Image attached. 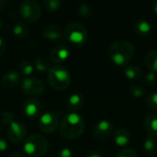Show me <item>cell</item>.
<instances>
[{"instance_id":"obj_34","label":"cell","mask_w":157,"mask_h":157,"mask_svg":"<svg viewBox=\"0 0 157 157\" xmlns=\"http://www.w3.org/2000/svg\"><path fill=\"white\" fill-rule=\"evenodd\" d=\"M6 43L5 41V40L3 38L0 37V55H2L5 51H6Z\"/></svg>"},{"instance_id":"obj_14","label":"cell","mask_w":157,"mask_h":157,"mask_svg":"<svg viewBox=\"0 0 157 157\" xmlns=\"http://www.w3.org/2000/svg\"><path fill=\"white\" fill-rule=\"evenodd\" d=\"M63 35V32L62 29L57 25H48L44 27L42 29V36L44 37V39L48 40H52V41L58 40L62 39Z\"/></svg>"},{"instance_id":"obj_29","label":"cell","mask_w":157,"mask_h":157,"mask_svg":"<svg viewBox=\"0 0 157 157\" xmlns=\"http://www.w3.org/2000/svg\"><path fill=\"white\" fill-rule=\"evenodd\" d=\"M13 121H15V118H14V115L10 111H5L1 116V121L6 126L9 125Z\"/></svg>"},{"instance_id":"obj_21","label":"cell","mask_w":157,"mask_h":157,"mask_svg":"<svg viewBox=\"0 0 157 157\" xmlns=\"http://www.w3.org/2000/svg\"><path fill=\"white\" fill-rule=\"evenodd\" d=\"M124 75L127 79L136 81L142 76V71L136 65H127L124 69Z\"/></svg>"},{"instance_id":"obj_17","label":"cell","mask_w":157,"mask_h":157,"mask_svg":"<svg viewBox=\"0 0 157 157\" xmlns=\"http://www.w3.org/2000/svg\"><path fill=\"white\" fill-rule=\"evenodd\" d=\"M134 29L138 35L142 37H146L151 33L152 26L145 19H138L134 23Z\"/></svg>"},{"instance_id":"obj_37","label":"cell","mask_w":157,"mask_h":157,"mask_svg":"<svg viewBox=\"0 0 157 157\" xmlns=\"http://www.w3.org/2000/svg\"><path fill=\"white\" fill-rule=\"evenodd\" d=\"M8 5H9V2L5 1V0H0V10L6 8Z\"/></svg>"},{"instance_id":"obj_31","label":"cell","mask_w":157,"mask_h":157,"mask_svg":"<svg viewBox=\"0 0 157 157\" xmlns=\"http://www.w3.org/2000/svg\"><path fill=\"white\" fill-rule=\"evenodd\" d=\"M155 80H156V74L155 73L149 71L145 75V82L148 85H154L155 83Z\"/></svg>"},{"instance_id":"obj_38","label":"cell","mask_w":157,"mask_h":157,"mask_svg":"<svg viewBox=\"0 0 157 157\" xmlns=\"http://www.w3.org/2000/svg\"><path fill=\"white\" fill-rule=\"evenodd\" d=\"M152 9H153V11L155 12V14H156L157 15V0L154 1V2L152 3Z\"/></svg>"},{"instance_id":"obj_30","label":"cell","mask_w":157,"mask_h":157,"mask_svg":"<svg viewBox=\"0 0 157 157\" xmlns=\"http://www.w3.org/2000/svg\"><path fill=\"white\" fill-rule=\"evenodd\" d=\"M116 157H138V154L135 150L127 148L120 152Z\"/></svg>"},{"instance_id":"obj_10","label":"cell","mask_w":157,"mask_h":157,"mask_svg":"<svg viewBox=\"0 0 157 157\" xmlns=\"http://www.w3.org/2000/svg\"><path fill=\"white\" fill-rule=\"evenodd\" d=\"M41 110L40 102L35 98H29L26 99L22 105V111L26 118L33 120L39 117Z\"/></svg>"},{"instance_id":"obj_7","label":"cell","mask_w":157,"mask_h":157,"mask_svg":"<svg viewBox=\"0 0 157 157\" xmlns=\"http://www.w3.org/2000/svg\"><path fill=\"white\" fill-rule=\"evenodd\" d=\"M38 124L42 132L52 133L59 126V115L52 110L45 111L40 115Z\"/></svg>"},{"instance_id":"obj_15","label":"cell","mask_w":157,"mask_h":157,"mask_svg":"<svg viewBox=\"0 0 157 157\" xmlns=\"http://www.w3.org/2000/svg\"><path fill=\"white\" fill-rule=\"evenodd\" d=\"M20 82V74L17 71H9L2 77V85L6 88H13Z\"/></svg>"},{"instance_id":"obj_39","label":"cell","mask_w":157,"mask_h":157,"mask_svg":"<svg viewBox=\"0 0 157 157\" xmlns=\"http://www.w3.org/2000/svg\"><path fill=\"white\" fill-rule=\"evenodd\" d=\"M2 27H3V22H2V19L0 18V30H1Z\"/></svg>"},{"instance_id":"obj_19","label":"cell","mask_w":157,"mask_h":157,"mask_svg":"<svg viewBox=\"0 0 157 157\" xmlns=\"http://www.w3.org/2000/svg\"><path fill=\"white\" fill-rule=\"evenodd\" d=\"M144 149L148 155H155L157 154V140L153 136H147L144 140Z\"/></svg>"},{"instance_id":"obj_33","label":"cell","mask_w":157,"mask_h":157,"mask_svg":"<svg viewBox=\"0 0 157 157\" xmlns=\"http://www.w3.org/2000/svg\"><path fill=\"white\" fill-rule=\"evenodd\" d=\"M8 147V144L6 142V140H5L4 138H0V153H4Z\"/></svg>"},{"instance_id":"obj_27","label":"cell","mask_w":157,"mask_h":157,"mask_svg":"<svg viewBox=\"0 0 157 157\" xmlns=\"http://www.w3.org/2000/svg\"><path fill=\"white\" fill-rule=\"evenodd\" d=\"M91 13H92V9L90 7L89 5L86 4V3H83L79 6L78 7V15L83 17V18H87L91 16Z\"/></svg>"},{"instance_id":"obj_25","label":"cell","mask_w":157,"mask_h":157,"mask_svg":"<svg viewBox=\"0 0 157 157\" xmlns=\"http://www.w3.org/2000/svg\"><path fill=\"white\" fill-rule=\"evenodd\" d=\"M42 4L45 9L50 12H55L62 6V2L60 0H44Z\"/></svg>"},{"instance_id":"obj_28","label":"cell","mask_w":157,"mask_h":157,"mask_svg":"<svg viewBox=\"0 0 157 157\" xmlns=\"http://www.w3.org/2000/svg\"><path fill=\"white\" fill-rule=\"evenodd\" d=\"M146 103L149 109L157 111V92H154L147 97Z\"/></svg>"},{"instance_id":"obj_20","label":"cell","mask_w":157,"mask_h":157,"mask_svg":"<svg viewBox=\"0 0 157 157\" xmlns=\"http://www.w3.org/2000/svg\"><path fill=\"white\" fill-rule=\"evenodd\" d=\"M12 32H13V35L16 38H17V39H25L29 34V29H28V26L24 22L17 21L13 26Z\"/></svg>"},{"instance_id":"obj_22","label":"cell","mask_w":157,"mask_h":157,"mask_svg":"<svg viewBox=\"0 0 157 157\" xmlns=\"http://www.w3.org/2000/svg\"><path fill=\"white\" fill-rule=\"evenodd\" d=\"M34 68L40 72V73H43V72H48L50 69H51V63H50V61L44 57H41V56H39L35 59L34 61Z\"/></svg>"},{"instance_id":"obj_3","label":"cell","mask_w":157,"mask_h":157,"mask_svg":"<svg viewBox=\"0 0 157 157\" xmlns=\"http://www.w3.org/2000/svg\"><path fill=\"white\" fill-rule=\"evenodd\" d=\"M49 149V144L45 137L40 134H31L23 143L24 154L29 157L43 156Z\"/></svg>"},{"instance_id":"obj_2","label":"cell","mask_w":157,"mask_h":157,"mask_svg":"<svg viewBox=\"0 0 157 157\" xmlns=\"http://www.w3.org/2000/svg\"><path fill=\"white\" fill-rule=\"evenodd\" d=\"M85 131V121L83 117L77 112H69L60 123L61 135L68 140L79 138Z\"/></svg>"},{"instance_id":"obj_9","label":"cell","mask_w":157,"mask_h":157,"mask_svg":"<svg viewBox=\"0 0 157 157\" xmlns=\"http://www.w3.org/2000/svg\"><path fill=\"white\" fill-rule=\"evenodd\" d=\"M26 133V127L20 121L15 120L9 125H7V137L8 140L13 144H19L24 142Z\"/></svg>"},{"instance_id":"obj_32","label":"cell","mask_w":157,"mask_h":157,"mask_svg":"<svg viewBox=\"0 0 157 157\" xmlns=\"http://www.w3.org/2000/svg\"><path fill=\"white\" fill-rule=\"evenodd\" d=\"M74 156V153L70 148H63L59 151L58 153V156L57 157H73Z\"/></svg>"},{"instance_id":"obj_23","label":"cell","mask_w":157,"mask_h":157,"mask_svg":"<svg viewBox=\"0 0 157 157\" xmlns=\"http://www.w3.org/2000/svg\"><path fill=\"white\" fill-rule=\"evenodd\" d=\"M145 63L151 72L157 73V51H151L147 53Z\"/></svg>"},{"instance_id":"obj_8","label":"cell","mask_w":157,"mask_h":157,"mask_svg":"<svg viewBox=\"0 0 157 157\" xmlns=\"http://www.w3.org/2000/svg\"><path fill=\"white\" fill-rule=\"evenodd\" d=\"M21 91L27 96H40L44 91V84L36 77H25L20 83Z\"/></svg>"},{"instance_id":"obj_1","label":"cell","mask_w":157,"mask_h":157,"mask_svg":"<svg viewBox=\"0 0 157 157\" xmlns=\"http://www.w3.org/2000/svg\"><path fill=\"white\" fill-rule=\"evenodd\" d=\"M135 53L133 44L125 40H120L112 42L108 51L110 61L119 67H126L132 61Z\"/></svg>"},{"instance_id":"obj_4","label":"cell","mask_w":157,"mask_h":157,"mask_svg":"<svg viewBox=\"0 0 157 157\" xmlns=\"http://www.w3.org/2000/svg\"><path fill=\"white\" fill-rule=\"evenodd\" d=\"M49 85L55 90H65L71 84V75L68 70L63 65L56 64L51 67L48 71Z\"/></svg>"},{"instance_id":"obj_12","label":"cell","mask_w":157,"mask_h":157,"mask_svg":"<svg viewBox=\"0 0 157 157\" xmlns=\"http://www.w3.org/2000/svg\"><path fill=\"white\" fill-rule=\"evenodd\" d=\"M70 52L66 45L59 44L52 49L50 52V60L54 63H62L69 57Z\"/></svg>"},{"instance_id":"obj_26","label":"cell","mask_w":157,"mask_h":157,"mask_svg":"<svg viewBox=\"0 0 157 157\" xmlns=\"http://www.w3.org/2000/svg\"><path fill=\"white\" fill-rule=\"evenodd\" d=\"M130 91H131L132 96L133 98H142L145 95L144 88L140 85H132V86H131Z\"/></svg>"},{"instance_id":"obj_24","label":"cell","mask_w":157,"mask_h":157,"mask_svg":"<svg viewBox=\"0 0 157 157\" xmlns=\"http://www.w3.org/2000/svg\"><path fill=\"white\" fill-rule=\"evenodd\" d=\"M34 70H35L34 65L29 61H24L19 65V74H21L26 77H29L33 74Z\"/></svg>"},{"instance_id":"obj_18","label":"cell","mask_w":157,"mask_h":157,"mask_svg":"<svg viewBox=\"0 0 157 157\" xmlns=\"http://www.w3.org/2000/svg\"><path fill=\"white\" fill-rule=\"evenodd\" d=\"M144 127L150 136H157V115H148L144 120Z\"/></svg>"},{"instance_id":"obj_6","label":"cell","mask_w":157,"mask_h":157,"mask_svg":"<svg viewBox=\"0 0 157 157\" xmlns=\"http://www.w3.org/2000/svg\"><path fill=\"white\" fill-rule=\"evenodd\" d=\"M19 14L28 22H34L41 16V7L34 0H25L19 5Z\"/></svg>"},{"instance_id":"obj_35","label":"cell","mask_w":157,"mask_h":157,"mask_svg":"<svg viewBox=\"0 0 157 157\" xmlns=\"http://www.w3.org/2000/svg\"><path fill=\"white\" fill-rule=\"evenodd\" d=\"M86 157H102L101 154L99 152H97V151H92V152H89Z\"/></svg>"},{"instance_id":"obj_11","label":"cell","mask_w":157,"mask_h":157,"mask_svg":"<svg viewBox=\"0 0 157 157\" xmlns=\"http://www.w3.org/2000/svg\"><path fill=\"white\" fill-rule=\"evenodd\" d=\"M113 132V125L108 120L99 121L93 130V134L97 139L105 140L109 138Z\"/></svg>"},{"instance_id":"obj_5","label":"cell","mask_w":157,"mask_h":157,"mask_svg":"<svg viewBox=\"0 0 157 157\" xmlns=\"http://www.w3.org/2000/svg\"><path fill=\"white\" fill-rule=\"evenodd\" d=\"M64 39L71 44L75 46H82L86 44L88 33L84 25L78 22L69 23L63 30Z\"/></svg>"},{"instance_id":"obj_16","label":"cell","mask_w":157,"mask_h":157,"mask_svg":"<svg viewBox=\"0 0 157 157\" xmlns=\"http://www.w3.org/2000/svg\"><path fill=\"white\" fill-rule=\"evenodd\" d=\"M85 103V98L80 93H75L72 94L66 101V107L71 112H75V110L79 109L83 107Z\"/></svg>"},{"instance_id":"obj_36","label":"cell","mask_w":157,"mask_h":157,"mask_svg":"<svg viewBox=\"0 0 157 157\" xmlns=\"http://www.w3.org/2000/svg\"><path fill=\"white\" fill-rule=\"evenodd\" d=\"M7 157H29L27 156L24 153H19V152H14L11 153Z\"/></svg>"},{"instance_id":"obj_13","label":"cell","mask_w":157,"mask_h":157,"mask_svg":"<svg viewBox=\"0 0 157 157\" xmlns=\"http://www.w3.org/2000/svg\"><path fill=\"white\" fill-rule=\"evenodd\" d=\"M113 143L118 147H127L131 143V133L126 129H118L113 134Z\"/></svg>"}]
</instances>
